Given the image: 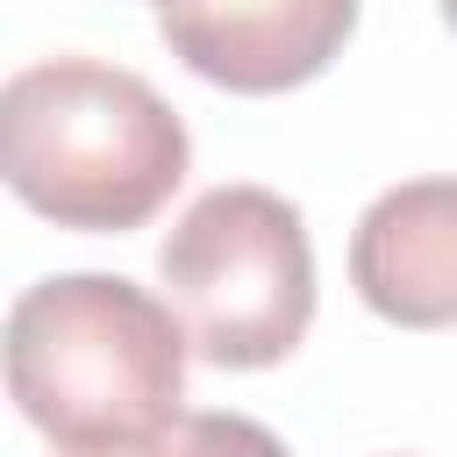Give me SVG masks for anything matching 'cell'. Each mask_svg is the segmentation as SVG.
<instances>
[{
  "label": "cell",
  "instance_id": "cell-6",
  "mask_svg": "<svg viewBox=\"0 0 457 457\" xmlns=\"http://www.w3.org/2000/svg\"><path fill=\"white\" fill-rule=\"evenodd\" d=\"M114 457H286V443L250 414H179L171 428Z\"/></svg>",
  "mask_w": 457,
  "mask_h": 457
},
{
  "label": "cell",
  "instance_id": "cell-3",
  "mask_svg": "<svg viewBox=\"0 0 457 457\" xmlns=\"http://www.w3.org/2000/svg\"><path fill=\"white\" fill-rule=\"evenodd\" d=\"M164 293L193 350L221 371H264L293 357L314 321V250L293 200L271 186L200 193L157 250Z\"/></svg>",
  "mask_w": 457,
  "mask_h": 457
},
{
  "label": "cell",
  "instance_id": "cell-9",
  "mask_svg": "<svg viewBox=\"0 0 457 457\" xmlns=\"http://www.w3.org/2000/svg\"><path fill=\"white\" fill-rule=\"evenodd\" d=\"M57 457H64V450H57Z\"/></svg>",
  "mask_w": 457,
  "mask_h": 457
},
{
  "label": "cell",
  "instance_id": "cell-7",
  "mask_svg": "<svg viewBox=\"0 0 457 457\" xmlns=\"http://www.w3.org/2000/svg\"><path fill=\"white\" fill-rule=\"evenodd\" d=\"M443 21H450V29H457V0H443Z\"/></svg>",
  "mask_w": 457,
  "mask_h": 457
},
{
  "label": "cell",
  "instance_id": "cell-4",
  "mask_svg": "<svg viewBox=\"0 0 457 457\" xmlns=\"http://www.w3.org/2000/svg\"><path fill=\"white\" fill-rule=\"evenodd\" d=\"M357 0H193L157 7V36L186 71L228 93H286L336 64Z\"/></svg>",
  "mask_w": 457,
  "mask_h": 457
},
{
  "label": "cell",
  "instance_id": "cell-8",
  "mask_svg": "<svg viewBox=\"0 0 457 457\" xmlns=\"http://www.w3.org/2000/svg\"><path fill=\"white\" fill-rule=\"evenodd\" d=\"M157 7H193V0H157Z\"/></svg>",
  "mask_w": 457,
  "mask_h": 457
},
{
  "label": "cell",
  "instance_id": "cell-1",
  "mask_svg": "<svg viewBox=\"0 0 457 457\" xmlns=\"http://www.w3.org/2000/svg\"><path fill=\"white\" fill-rule=\"evenodd\" d=\"M186 321L107 271H64L7 307V393L64 457H114L186 407Z\"/></svg>",
  "mask_w": 457,
  "mask_h": 457
},
{
  "label": "cell",
  "instance_id": "cell-2",
  "mask_svg": "<svg viewBox=\"0 0 457 457\" xmlns=\"http://www.w3.org/2000/svg\"><path fill=\"white\" fill-rule=\"evenodd\" d=\"M186 121L164 93L100 57H43L0 93V171L57 228H143L186 179Z\"/></svg>",
  "mask_w": 457,
  "mask_h": 457
},
{
  "label": "cell",
  "instance_id": "cell-5",
  "mask_svg": "<svg viewBox=\"0 0 457 457\" xmlns=\"http://www.w3.org/2000/svg\"><path fill=\"white\" fill-rule=\"evenodd\" d=\"M350 286L400 328H457V179L378 193L350 236Z\"/></svg>",
  "mask_w": 457,
  "mask_h": 457
}]
</instances>
